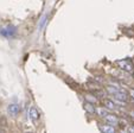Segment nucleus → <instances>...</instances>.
Returning a JSON list of instances; mask_svg holds the SVG:
<instances>
[{"label": "nucleus", "mask_w": 134, "mask_h": 133, "mask_svg": "<svg viewBox=\"0 0 134 133\" xmlns=\"http://www.w3.org/2000/svg\"><path fill=\"white\" fill-rule=\"evenodd\" d=\"M118 65H119L121 69H124L125 71L133 70V65H132V63L128 62V61H119V62H118Z\"/></svg>", "instance_id": "nucleus-2"}, {"label": "nucleus", "mask_w": 134, "mask_h": 133, "mask_svg": "<svg viewBox=\"0 0 134 133\" xmlns=\"http://www.w3.org/2000/svg\"><path fill=\"white\" fill-rule=\"evenodd\" d=\"M132 76H133V78H134V71H133V73H132Z\"/></svg>", "instance_id": "nucleus-14"}, {"label": "nucleus", "mask_w": 134, "mask_h": 133, "mask_svg": "<svg viewBox=\"0 0 134 133\" xmlns=\"http://www.w3.org/2000/svg\"><path fill=\"white\" fill-rule=\"evenodd\" d=\"M30 118L32 121H38V119H39V113H38V110L36 109L35 107H32L30 109Z\"/></svg>", "instance_id": "nucleus-7"}, {"label": "nucleus", "mask_w": 134, "mask_h": 133, "mask_svg": "<svg viewBox=\"0 0 134 133\" xmlns=\"http://www.w3.org/2000/svg\"><path fill=\"white\" fill-rule=\"evenodd\" d=\"M128 94H129V96H131L132 99H134V89H133V88H132V89H129Z\"/></svg>", "instance_id": "nucleus-12"}, {"label": "nucleus", "mask_w": 134, "mask_h": 133, "mask_svg": "<svg viewBox=\"0 0 134 133\" xmlns=\"http://www.w3.org/2000/svg\"><path fill=\"white\" fill-rule=\"evenodd\" d=\"M104 107L108 108L109 110H114V109H116V108H118V106L115 105L114 100H109V99H106V100H104Z\"/></svg>", "instance_id": "nucleus-6"}, {"label": "nucleus", "mask_w": 134, "mask_h": 133, "mask_svg": "<svg viewBox=\"0 0 134 133\" xmlns=\"http://www.w3.org/2000/svg\"><path fill=\"white\" fill-rule=\"evenodd\" d=\"M108 110L109 109H108V108H106V107H104V108L103 107H97L96 109H95V113H96L99 116H101V118H104V116L109 113Z\"/></svg>", "instance_id": "nucleus-5"}, {"label": "nucleus", "mask_w": 134, "mask_h": 133, "mask_svg": "<svg viewBox=\"0 0 134 133\" xmlns=\"http://www.w3.org/2000/svg\"><path fill=\"white\" fill-rule=\"evenodd\" d=\"M128 131L129 132H134V126H131V127L128 128Z\"/></svg>", "instance_id": "nucleus-13"}, {"label": "nucleus", "mask_w": 134, "mask_h": 133, "mask_svg": "<svg viewBox=\"0 0 134 133\" xmlns=\"http://www.w3.org/2000/svg\"><path fill=\"white\" fill-rule=\"evenodd\" d=\"M87 100H88V102L93 103V102H95V101H96V99H95V98H91L90 95H88V96H87Z\"/></svg>", "instance_id": "nucleus-11"}, {"label": "nucleus", "mask_w": 134, "mask_h": 133, "mask_svg": "<svg viewBox=\"0 0 134 133\" xmlns=\"http://www.w3.org/2000/svg\"><path fill=\"white\" fill-rule=\"evenodd\" d=\"M7 110L11 115H17V114L20 112V107H19L17 103H11L7 107Z\"/></svg>", "instance_id": "nucleus-4"}, {"label": "nucleus", "mask_w": 134, "mask_h": 133, "mask_svg": "<svg viewBox=\"0 0 134 133\" xmlns=\"http://www.w3.org/2000/svg\"><path fill=\"white\" fill-rule=\"evenodd\" d=\"M114 99H118V100H121V101H127V98H128V94L124 91V89H120L116 93H114Z\"/></svg>", "instance_id": "nucleus-3"}, {"label": "nucleus", "mask_w": 134, "mask_h": 133, "mask_svg": "<svg viewBox=\"0 0 134 133\" xmlns=\"http://www.w3.org/2000/svg\"><path fill=\"white\" fill-rule=\"evenodd\" d=\"M103 119L106 120V123L108 124V125H111V126H115V125H118V124H119V118H118L115 114L108 113Z\"/></svg>", "instance_id": "nucleus-1"}, {"label": "nucleus", "mask_w": 134, "mask_h": 133, "mask_svg": "<svg viewBox=\"0 0 134 133\" xmlns=\"http://www.w3.org/2000/svg\"><path fill=\"white\" fill-rule=\"evenodd\" d=\"M84 108H86V110L88 112V113H90V114L95 113V107L93 106V103H91V102H86V105H84Z\"/></svg>", "instance_id": "nucleus-9"}, {"label": "nucleus", "mask_w": 134, "mask_h": 133, "mask_svg": "<svg viewBox=\"0 0 134 133\" xmlns=\"http://www.w3.org/2000/svg\"><path fill=\"white\" fill-rule=\"evenodd\" d=\"M106 89H107V92H108L109 94H111V95H113L114 93H116V92L119 91V89H118V88H115V87H114V86H111V84H109L108 87L106 88Z\"/></svg>", "instance_id": "nucleus-10"}, {"label": "nucleus", "mask_w": 134, "mask_h": 133, "mask_svg": "<svg viewBox=\"0 0 134 133\" xmlns=\"http://www.w3.org/2000/svg\"><path fill=\"white\" fill-rule=\"evenodd\" d=\"M100 130L102 131V132H106V133H114L115 132V128H114V126H111V125H102V126H100Z\"/></svg>", "instance_id": "nucleus-8"}]
</instances>
